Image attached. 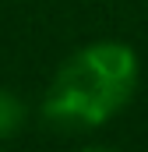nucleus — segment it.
Segmentation results:
<instances>
[{
	"mask_svg": "<svg viewBox=\"0 0 148 152\" xmlns=\"http://www.w3.org/2000/svg\"><path fill=\"white\" fill-rule=\"evenodd\" d=\"M138 88V53L127 42L99 39L71 53L53 78L42 113L60 127H99L116 117Z\"/></svg>",
	"mask_w": 148,
	"mask_h": 152,
	"instance_id": "1",
	"label": "nucleus"
},
{
	"mask_svg": "<svg viewBox=\"0 0 148 152\" xmlns=\"http://www.w3.org/2000/svg\"><path fill=\"white\" fill-rule=\"evenodd\" d=\"M85 152H113V149H85Z\"/></svg>",
	"mask_w": 148,
	"mask_h": 152,
	"instance_id": "3",
	"label": "nucleus"
},
{
	"mask_svg": "<svg viewBox=\"0 0 148 152\" xmlns=\"http://www.w3.org/2000/svg\"><path fill=\"white\" fill-rule=\"evenodd\" d=\"M21 124H25V106H21V99H18L14 92L0 88V142L11 138L14 131H21Z\"/></svg>",
	"mask_w": 148,
	"mask_h": 152,
	"instance_id": "2",
	"label": "nucleus"
}]
</instances>
